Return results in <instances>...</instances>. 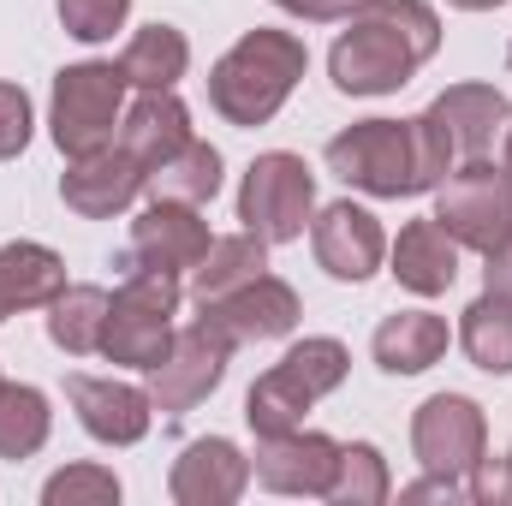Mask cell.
Segmentation results:
<instances>
[{
    "instance_id": "1",
    "label": "cell",
    "mask_w": 512,
    "mask_h": 506,
    "mask_svg": "<svg viewBox=\"0 0 512 506\" xmlns=\"http://www.w3.org/2000/svg\"><path fill=\"white\" fill-rule=\"evenodd\" d=\"M435 48L441 18L429 0H358L328 54V78L340 96H393L417 78L423 60H435Z\"/></svg>"
},
{
    "instance_id": "2",
    "label": "cell",
    "mask_w": 512,
    "mask_h": 506,
    "mask_svg": "<svg viewBox=\"0 0 512 506\" xmlns=\"http://www.w3.org/2000/svg\"><path fill=\"white\" fill-rule=\"evenodd\" d=\"M304 66H310L304 36H292V30H245V36L215 60V72H209V102H215V114H221L227 126H245V131L268 126V120L286 108V96L298 90Z\"/></svg>"
},
{
    "instance_id": "3",
    "label": "cell",
    "mask_w": 512,
    "mask_h": 506,
    "mask_svg": "<svg viewBox=\"0 0 512 506\" xmlns=\"http://www.w3.org/2000/svg\"><path fill=\"white\" fill-rule=\"evenodd\" d=\"M411 126H417L423 179H429V191H435L459 161H477V155L495 149V137L512 126V102L495 84H453V90H441Z\"/></svg>"
},
{
    "instance_id": "4",
    "label": "cell",
    "mask_w": 512,
    "mask_h": 506,
    "mask_svg": "<svg viewBox=\"0 0 512 506\" xmlns=\"http://www.w3.org/2000/svg\"><path fill=\"white\" fill-rule=\"evenodd\" d=\"M352 370V352L340 340H298L268 376H256V387L245 393V423L256 435H286V429H304V411L316 399H328Z\"/></svg>"
},
{
    "instance_id": "5",
    "label": "cell",
    "mask_w": 512,
    "mask_h": 506,
    "mask_svg": "<svg viewBox=\"0 0 512 506\" xmlns=\"http://www.w3.org/2000/svg\"><path fill=\"white\" fill-rule=\"evenodd\" d=\"M179 274L161 268H131L126 286L108 298V328H102V358L126 370H155L173 346V316H179Z\"/></svg>"
},
{
    "instance_id": "6",
    "label": "cell",
    "mask_w": 512,
    "mask_h": 506,
    "mask_svg": "<svg viewBox=\"0 0 512 506\" xmlns=\"http://www.w3.org/2000/svg\"><path fill=\"white\" fill-rule=\"evenodd\" d=\"M328 173L370 191V197H417V191H429L411 120H358L340 137H328Z\"/></svg>"
},
{
    "instance_id": "7",
    "label": "cell",
    "mask_w": 512,
    "mask_h": 506,
    "mask_svg": "<svg viewBox=\"0 0 512 506\" xmlns=\"http://www.w3.org/2000/svg\"><path fill=\"white\" fill-rule=\"evenodd\" d=\"M120 102H126V72L114 60H84L54 72V102H48V131L60 143L66 161L96 155L114 143L120 126Z\"/></svg>"
},
{
    "instance_id": "8",
    "label": "cell",
    "mask_w": 512,
    "mask_h": 506,
    "mask_svg": "<svg viewBox=\"0 0 512 506\" xmlns=\"http://www.w3.org/2000/svg\"><path fill=\"white\" fill-rule=\"evenodd\" d=\"M435 221L459 239V251H495L512 233V173L495 167L489 155L459 161L435 185Z\"/></svg>"
},
{
    "instance_id": "9",
    "label": "cell",
    "mask_w": 512,
    "mask_h": 506,
    "mask_svg": "<svg viewBox=\"0 0 512 506\" xmlns=\"http://www.w3.org/2000/svg\"><path fill=\"white\" fill-rule=\"evenodd\" d=\"M310 215H316V173L298 155H286V149L256 155L245 185H239L245 233L268 239V245H292V239H304Z\"/></svg>"
},
{
    "instance_id": "10",
    "label": "cell",
    "mask_w": 512,
    "mask_h": 506,
    "mask_svg": "<svg viewBox=\"0 0 512 506\" xmlns=\"http://www.w3.org/2000/svg\"><path fill=\"white\" fill-rule=\"evenodd\" d=\"M411 453L429 477H453V483H471V471L483 465L489 453V417L477 399L465 393H435L417 405L411 417Z\"/></svg>"
},
{
    "instance_id": "11",
    "label": "cell",
    "mask_w": 512,
    "mask_h": 506,
    "mask_svg": "<svg viewBox=\"0 0 512 506\" xmlns=\"http://www.w3.org/2000/svg\"><path fill=\"white\" fill-rule=\"evenodd\" d=\"M227 358H233V340H227L209 316H197L191 328H173L167 358L149 370V399H155V411L185 417L191 405H203V399L221 387V376H227Z\"/></svg>"
},
{
    "instance_id": "12",
    "label": "cell",
    "mask_w": 512,
    "mask_h": 506,
    "mask_svg": "<svg viewBox=\"0 0 512 506\" xmlns=\"http://www.w3.org/2000/svg\"><path fill=\"white\" fill-rule=\"evenodd\" d=\"M256 483L274 495H328L334 471H340V441L316 435V429H286V435H256L251 459Z\"/></svg>"
},
{
    "instance_id": "13",
    "label": "cell",
    "mask_w": 512,
    "mask_h": 506,
    "mask_svg": "<svg viewBox=\"0 0 512 506\" xmlns=\"http://www.w3.org/2000/svg\"><path fill=\"white\" fill-rule=\"evenodd\" d=\"M233 346H256V340H280V334H292L298 328V292L286 286V280H274V274H256L245 286H233V292H221V298H209V304H197Z\"/></svg>"
},
{
    "instance_id": "14",
    "label": "cell",
    "mask_w": 512,
    "mask_h": 506,
    "mask_svg": "<svg viewBox=\"0 0 512 506\" xmlns=\"http://www.w3.org/2000/svg\"><path fill=\"white\" fill-rule=\"evenodd\" d=\"M209 245H215V239H209V221H197V209H191V203H167V197H155V203L131 221L126 262H131V268L185 274V268H197V262H203Z\"/></svg>"
},
{
    "instance_id": "15",
    "label": "cell",
    "mask_w": 512,
    "mask_h": 506,
    "mask_svg": "<svg viewBox=\"0 0 512 506\" xmlns=\"http://www.w3.org/2000/svg\"><path fill=\"white\" fill-rule=\"evenodd\" d=\"M310 245H316V262L334 274V280H370L387 256V233L382 221L358 203H328L316 221H310Z\"/></svg>"
},
{
    "instance_id": "16",
    "label": "cell",
    "mask_w": 512,
    "mask_h": 506,
    "mask_svg": "<svg viewBox=\"0 0 512 506\" xmlns=\"http://www.w3.org/2000/svg\"><path fill=\"white\" fill-rule=\"evenodd\" d=\"M66 399H72L78 423L108 447H137L149 435V417H155V399L114 376H66Z\"/></svg>"
},
{
    "instance_id": "17",
    "label": "cell",
    "mask_w": 512,
    "mask_h": 506,
    "mask_svg": "<svg viewBox=\"0 0 512 506\" xmlns=\"http://www.w3.org/2000/svg\"><path fill=\"white\" fill-rule=\"evenodd\" d=\"M245 483H251V459H245L227 435L191 441V447L173 459V477H167V489H173L179 506H233L245 495Z\"/></svg>"
},
{
    "instance_id": "18",
    "label": "cell",
    "mask_w": 512,
    "mask_h": 506,
    "mask_svg": "<svg viewBox=\"0 0 512 506\" xmlns=\"http://www.w3.org/2000/svg\"><path fill=\"white\" fill-rule=\"evenodd\" d=\"M137 191H143V167L131 161L126 149H114V143L96 149V155H78V161L66 167V179H60L66 209L84 215V221H108V215L131 209Z\"/></svg>"
},
{
    "instance_id": "19",
    "label": "cell",
    "mask_w": 512,
    "mask_h": 506,
    "mask_svg": "<svg viewBox=\"0 0 512 506\" xmlns=\"http://www.w3.org/2000/svg\"><path fill=\"white\" fill-rule=\"evenodd\" d=\"M185 143H191V114H185V102H179L173 90H143L137 108L120 120V149L143 167V179H149L167 155H179Z\"/></svg>"
},
{
    "instance_id": "20",
    "label": "cell",
    "mask_w": 512,
    "mask_h": 506,
    "mask_svg": "<svg viewBox=\"0 0 512 506\" xmlns=\"http://www.w3.org/2000/svg\"><path fill=\"white\" fill-rule=\"evenodd\" d=\"M393 280L417 298H441L453 280H459V239L429 215V221H411L393 245Z\"/></svg>"
},
{
    "instance_id": "21",
    "label": "cell",
    "mask_w": 512,
    "mask_h": 506,
    "mask_svg": "<svg viewBox=\"0 0 512 506\" xmlns=\"http://www.w3.org/2000/svg\"><path fill=\"white\" fill-rule=\"evenodd\" d=\"M66 292V262L36 245V239H12L0 245V304L6 310H48Z\"/></svg>"
},
{
    "instance_id": "22",
    "label": "cell",
    "mask_w": 512,
    "mask_h": 506,
    "mask_svg": "<svg viewBox=\"0 0 512 506\" xmlns=\"http://www.w3.org/2000/svg\"><path fill=\"white\" fill-rule=\"evenodd\" d=\"M370 352H376V364H382L387 376H423L447 352V322L429 316V310H399V316H387L382 328H376Z\"/></svg>"
},
{
    "instance_id": "23",
    "label": "cell",
    "mask_w": 512,
    "mask_h": 506,
    "mask_svg": "<svg viewBox=\"0 0 512 506\" xmlns=\"http://www.w3.org/2000/svg\"><path fill=\"white\" fill-rule=\"evenodd\" d=\"M185 66H191V42L173 24H143L120 54V72L137 90H173L185 78Z\"/></svg>"
},
{
    "instance_id": "24",
    "label": "cell",
    "mask_w": 512,
    "mask_h": 506,
    "mask_svg": "<svg viewBox=\"0 0 512 506\" xmlns=\"http://www.w3.org/2000/svg\"><path fill=\"white\" fill-rule=\"evenodd\" d=\"M143 191H149V197H167V203H191V209H203V203L221 191V149L191 137L179 155H167V161L143 179Z\"/></svg>"
},
{
    "instance_id": "25",
    "label": "cell",
    "mask_w": 512,
    "mask_h": 506,
    "mask_svg": "<svg viewBox=\"0 0 512 506\" xmlns=\"http://www.w3.org/2000/svg\"><path fill=\"white\" fill-rule=\"evenodd\" d=\"M102 328H108V292L102 286H66L48 304V340L66 358H90L102 352Z\"/></svg>"
},
{
    "instance_id": "26",
    "label": "cell",
    "mask_w": 512,
    "mask_h": 506,
    "mask_svg": "<svg viewBox=\"0 0 512 506\" xmlns=\"http://www.w3.org/2000/svg\"><path fill=\"white\" fill-rule=\"evenodd\" d=\"M268 268V239H256V233H233V239H215L203 262L191 268V298L197 304H209V298H221V292H233V286H245Z\"/></svg>"
},
{
    "instance_id": "27",
    "label": "cell",
    "mask_w": 512,
    "mask_h": 506,
    "mask_svg": "<svg viewBox=\"0 0 512 506\" xmlns=\"http://www.w3.org/2000/svg\"><path fill=\"white\" fill-rule=\"evenodd\" d=\"M459 346H465V358H471L477 370L512 376V298L483 292V298L465 310V322H459Z\"/></svg>"
},
{
    "instance_id": "28",
    "label": "cell",
    "mask_w": 512,
    "mask_h": 506,
    "mask_svg": "<svg viewBox=\"0 0 512 506\" xmlns=\"http://www.w3.org/2000/svg\"><path fill=\"white\" fill-rule=\"evenodd\" d=\"M48 399L24 381H0V459H30L48 441Z\"/></svg>"
},
{
    "instance_id": "29",
    "label": "cell",
    "mask_w": 512,
    "mask_h": 506,
    "mask_svg": "<svg viewBox=\"0 0 512 506\" xmlns=\"http://www.w3.org/2000/svg\"><path fill=\"white\" fill-rule=\"evenodd\" d=\"M387 465L382 453L370 447V441H352V447H340V471H334V483H328V495L322 501L334 506H376L387 501Z\"/></svg>"
},
{
    "instance_id": "30",
    "label": "cell",
    "mask_w": 512,
    "mask_h": 506,
    "mask_svg": "<svg viewBox=\"0 0 512 506\" xmlns=\"http://www.w3.org/2000/svg\"><path fill=\"white\" fill-rule=\"evenodd\" d=\"M48 506H114L120 501V477L108 465H66L42 483Z\"/></svg>"
},
{
    "instance_id": "31",
    "label": "cell",
    "mask_w": 512,
    "mask_h": 506,
    "mask_svg": "<svg viewBox=\"0 0 512 506\" xmlns=\"http://www.w3.org/2000/svg\"><path fill=\"white\" fill-rule=\"evenodd\" d=\"M54 12H60L66 36H78V42H108V36L126 24L131 0H54Z\"/></svg>"
},
{
    "instance_id": "32",
    "label": "cell",
    "mask_w": 512,
    "mask_h": 506,
    "mask_svg": "<svg viewBox=\"0 0 512 506\" xmlns=\"http://www.w3.org/2000/svg\"><path fill=\"white\" fill-rule=\"evenodd\" d=\"M30 96L18 90V84H0V161H12V155H24V143H30Z\"/></svg>"
},
{
    "instance_id": "33",
    "label": "cell",
    "mask_w": 512,
    "mask_h": 506,
    "mask_svg": "<svg viewBox=\"0 0 512 506\" xmlns=\"http://www.w3.org/2000/svg\"><path fill=\"white\" fill-rule=\"evenodd\" d=\"M274 6L292 12V18H310V24H334V18L358 12V0H274Z\"/></svg>"
},
{
    "instance_id": "34",
    "label": "cell",
    "mask_w": 512,
    "mask_h": 506,
    "mask_svg": "<svg viewBox=\"0 0 512 506\" xmlns=\"http://www.w3.org/2000/svg\"><path fill=\"white\" fill-rule=\"evenodd\" d=\"M483 274H489V292L512 298V233L495 245V251H489V268H483Z\"/></svg>"
},
{
    "instance_id": "35",
    "label": "cell",
    "mask_w": 512,
    "mask_h": 506,
    "mask_svg": "<svg viewBox=\"0 0 512 506\" xmlns=\"http://www.w3.org/2000/svg\"><path fill=\"white\" fill-rule=\"evenodd\" d=\"M447 6H459V12H489V6H507V0H447Z\"/></svg>"
},
{
    "instance_id": "36",
    "label": "cell",
    "mask_w": 512,
    "mask_h": 506,
    "mask_svg": "<svg viewBox=\"0 0 512 506\" xmlns=\"http://www.w3.org/2000/svg\"><path fill=\"white\" fill-rule=\"evenodd\" d=\"M501 167H507V173H512V126H507V161H501Z\"/></svg>"
},
{
    "instance_id": "37",
    "label": "cell",
    "mask_w": 512,
    "mask_h": 506,
    "mask_svg": "<svg viewBox=\"0 0 512 506\" xmlns=\"http://www.w3.org/2000/svg\"><path fill=\"white\" fill-rule=\"evenodd\" d=\"M507 483H512V453H507Z\"/></svg>"
},
{
    "instance_id": "38",
    "label": "cell",
    "mask_w": 512,
    "mask_h": 506,
    "mask_svg": "<svg viewBox=\"0 0 512 506\" xmlns=\"http://www.w3.org/2000/svg\"><path fill=\"white\" fill-rule=\"evenodd\" d=\"M6 316H12V310H6V304H0V322H6Z\"/></svg>"
},
{
    "instance_id": "39",
    "label": "cell",
    "mask_w": 512,
    "mask_h": 506,
    "mask_svg": "<svg viewBox=\"0 0 512 506\" xmlns=\"http://www.w3.org/2000/svg\"><path fill=\"white\" fill-rule=\"evenodd\" d=\"M507 66H512V48H507Z\"/></svg>"
}]
</instances>
